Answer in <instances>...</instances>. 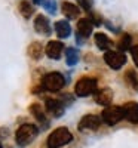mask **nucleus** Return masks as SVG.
<instances>
[{
    "mask_svg": "<svg viewBox=\"0 0 138 148\" xmlns=\"http://www.w3.org/2000/svg\"><path fill=\"white\" fill-rule=\"evenodd\" d=\"M39 135V127H37L36 125H31V123H24V125H21L17 132H15V142L18 147L24 148L30 145L36 136Z\"/></svg>",
    "mask_w": 138,
    "mask_h": 148,
    "instance_id": "nucleus-1",
    "label": "nucleus"
},
{
    "mask_svg": "<svg viewBox=\"0 0 138 148\" xmlns=\"http://www.w3.org/2000/svg\"><path fill=\"white\" fill-rule=\"evenodd\" d=\"M71 141H73L71 132L67 127L61 126V127H57L51 135H49L46 144H48V148H61V147L70 144Z\"/></svg>",
    "mask_w": 138,
    "mask_h": 148,
    "instance_id": "nucleus-2",
    "label": "nucleus"
},
{
    "mask_svg": "<svg viewBox=\"0 0 138 148\" xmlns=\"http://www.w3.org/2000/svg\"><path fill=\"white\" fill-rule=\"evenodd\" d=\"M64 84H66V79L58 71L48 73L42 79V88L48 92H58L64 88Z\"/></svg>",
    "mask_w": 138,
    "mask_h": 148,
    "instance_id": "nucleus-3",
    "label": "nucleus"
},
{
    "mask_svg": "<svg viewBox=\"0 0 138 148\" xmlns=\"http://www.w3.org/2000/svg\"><path fill=\"white\" fill-rule=\"evenodd\" d=\"M95 92H97V79H94V77L83 76L74 84V93L79 98H86Z\"/></svg>",
    "mask_w": 138,
    "mask_h": 148,
    "instance_id": "nucleus-4",
    "label": "nucleus"
},
{
    "mask_svg": "<svg viewBox=\"0 0 138 148\" xmlns=\"http://www.w3.org/2000/svg\"><path fill=\"white\" fill-rule=\"evenodd\" d=\"M101 119L106 125L108 126H115L120 120H123V110L119 105H108L106 107V110L101 113Z\"/></svg>",
    "mask_w": 138,
    "mask_h": 148,
    "instance_id": "nucleus-5",
    "label": "nucleus"
},
{
    "mask_svg": "<svg viewBox=\"0 0 138 148\" xmlns=\"http://www.w3.org/2000/svg\"><path fill=\"white\" fill-rule=\"evenodd\" d=\"M101 123H103V119L101 116H97V114H86L80 119L79 121V125H77V129L80 132H95L99 129V126H101Z\"/></svg>",
    "mask_w": 138,
    "mask_h": 148,
    "instance_id": "nucleus-6",
    "label": "nucleus"
},
{
    "mask_svg": "<svg viewBox=\"0 0 138 148\" xmlns=\"http://www.w3.org/2000/svg\"><path fill=\"white\" fill-rule=\"evenodd\" d=\"M104 62L111 70H120L126 64V56L120 51H107L104 53Z\"/></svg>",
    "mask_w": 138,
    "mask_h": 148,
    "instance_id": "nucleus-7",
    "label": "nucleus"
},
{
    "mask_svg": "<svg viewBox=\"0 0 138 148\" xmlns=\"http://www.w3.org/2000/svg\"><path fill=\"white\" fill-rule=\"evenodd\" d=\"M92 28H94V24L91 22L89 18H80L77 21V42L80 43L82 40L88 39L92 33Z\"/></svg>",
    "mask_w": 138,
    "mask_h": 148,
    "instance_id": "nucleus-8",
    "label": "nucleus"
},
{
    "mask_svg": "<svg viewBox=\"0 0 138 148\" xmlns=\"http://www.w3.org/2000/svg\"><path fill=\"white\" fill-rule=\"evenodd\" d=\"M123 110V117L126 119L129 123L137 125L138 123V102L135 101H128L122 105Z\"/></svg>",
    "mask_w": 138,
    "mask_h": 148,
    "instance_id": "nucleus-9",
    "label": "nucleus"
},
{
    "mask_svg": "<svg viewBox=\"0 0 138 148\" xmlns=\"http://www.w3.org/2000/svg\"><path fill=\"white\" fill-rule=\"evenodd\" d=\"M45 107H46V111L52 117L55 119H59L62 114H64V104H62L59 99H51V98H48L45 101Z\"/></svg>",
    "mask_w": 138,
    "mask_h": 148,
    "instance_id": "nucleus-10",
    "label": "nucleus"
},
{
    "mask_svg": "<svg viewBox=\"0 0 138 148\" xmlns=\"http://www.w3.org/2000/svg\"><path fill=\"white\" fill-rule=\"evenodd\" d=\"M94 99L98 105L103 107H108L113 101V90L110 88H101L97 89V92L94 93Z\"/></svg>",
    "mask_w": 138,
    "mask_h": 148,
    "instance_id": "nucleus-11",
    "label": "nucleus"
},
{
    "mask_svg": "<svg viewBox=\"0 0 138 148\" xmlns=\"http://www.w3.org/2000/svg\"><path fill=\"white\" fill-rule=\"evenodd\" d=\"M62 51H64V45H62L61 42H58V40L48 42V45L45 47V53L48 55V58H51V59H59Z\"/></svg>",
    "mask_w": 138,
    "mask_h": 148,
    "instance_id": "nucleus-12",
    "label": "nucleus"
},
{
    "mask_svg": "<svg viewBox=\"0 0 138 148\" xmlns=\"http://www.w3.org/2000/svg\"><path fill=\"white\" fill-rule=\"evenodd\" d=\"M33 25H34V30L39 34H42V36H49L51 34V22H49V19L45 15H42V14L34 18Z\"/></svg>",
    "mask_w": 138,
    "mask_h": 148,
    "instance_id": "nucleus-13",
    "label": "nucleus"
},
{
    "mask_svg": "<svg viewBox=\"0 0 138 148\" xmlns=\"http://www.w3.org/2000/svg\"><path fill=\"white\" fill-rule=\"evenodd\" d=\"M28 111H30V113L36 117V120L39 121L40 125H43V126H45V129L48 127L49 121H48V117H46L45 111H43V107H42L40 104H37V102L31 104V105H30V108H28Z\"/></svg>",
    "mask_w": 138,
    "mask_h": 148,
    "instance_id": "nucleus-14",
    "label": "nucleus"
},
{
    "mask_svg": "<svg viewBox=\"0 0 138 148\" xmlns=\"http://www.w3.org/2000/svg\"><path fill=\"white\" fill-rule=\"evenodd\" d=\"M61 10H62V14H64V16L67 19H77L79 15H80L79 6H76L74 3H70V2H62Z\"/></svg>",
    "mask_w": 138,
    "mask_h": 148,
    "instance_id": "nucleus-15",
    "label": "nucleus"
},
{
    "mask_svg": "<svg viewBox=\"0 0 138 148\" xmlns=\"http://www.w3.org/2000/svg\"><path fill=\"white\" fill-rule=\"evenodd\" d=\"M94 42H95V45H97V47L99 49V51H106V52L113 46V42L108 39V36L104 34V33H95Z\"/></svg>",
    "mask_w": 138,
    "mask_h": 148,
    "instance_id": "nucleus-16",
    "label": "nucleus"
},
{
    "mask_svg": "<svg viewBox=\"0 0 138 148\" xmlns=\"http://www.w3.org/2000/svg\"><path fill=\"white\" fill-rule=\"evenodd\" d=\"M54 28H55V33H57V36L59 37V39H67V37L71 34L70 24H68V21H64V19L57 21Z\"/></svg>",
    "mask_w": 138,
    "mask_h": 148,
    "instance_id": "nucleus-17",
    "label": "nucleus"
},
{
    "mask_svg": "<svg viewBox=\"0 0 138 148\" xmlns=\"http://www.w3.org/2000/svg\"><path fill=\"white\" fill-rule=\"evenodd\" d=\"M27 53H28V56L33 61H39L43 56V46H42V43H39V42L30 43V46L27 49Z\"/></svg>",
    "mask_w": 138,
    "mask_h": 148,
    "instance_id": "nucleus-18",
    "label": "nucleus"
},
{
    "mask_svg": "<svg viewBox=\"0 0 138 148\" xmlns=\"http://www.w3.org/2000/svg\"><path fill=\"white\" fill-rule=\"evenodd\" d=\"M79 51L76 47H67L66 49V64L68 67H74L79 62Z\"/></svg>",
    "mask_w": 138,
    "mask_h": 148,
    "instance_id": "nucleus-19",
    "label": "nucleus"
},
{
    "mask_svg": "<svg viewBox=\"0 0 138 148\" xmlns=\"http://www.w3.org/2000/svg\"><path fill=\"white\" fill-rule=\"evenodd\" d=\"M125 83H126L131 89L138 92V74L135 70H126L125 73Z\"/></svg>",
    "mask_w": 138,
    "mask_h": 148,
    "instance_id": "nucleus-20",
    "label": "nucleus"
},
{
    "mask_svg": "<svg viewBox=\"0 0 138 148\" xmlns=\"http://www.w3.org/2000/svg\"><path fill=\"white\" fill-rule=\"evenodd\" d=\"M19 14H21L24 18H26V19L31 18V15L34 14L33 5H31L30 2H27V0H22V2L19 3Z\"/></svg>",
    "mask_w": 138,
    "mask_h": 148,
    "instance_id": "nucleus-21",
    "label": "nucleus"
},
{
    "mask_svg": "<svg viewBox=\"0 0 138 148\" xmlns=\"http://www.w3.org/2000/svg\"><path fill=\"white\" fill-rule=\"evenodd\" d=\"M131 42H132V39H131V36L128 34V33H125V34H122V37L119 39V42H117V47H119V51L120 52H125V51H131Z\"/></svg>",
    "mask_w": 138,
    "mask_h": 148,
    "instance_id": "nucleus-22",
    "label": "nucleus"
},
{
    "mask_svg": "<svg viewBox=\"0 0 138 148\" xmlns=\"http://www.w3.org/2000/svg\"><path fill=\"white\" fill-rule=\"evenodd\" d=\"M43 8L49 12V14H55L57 12V0H45L43 2Z\"/></svg>",
    "mask_w": 138,
    "mask_h": 148,
    "instance_id": "nucleus-23",
    "label": "nucleus"
},
{
    "mask_svg": "<svg viewBox=\"0 0 138 148\" xmlns=\"http://www.w3.org/2000/svg\"><path fill=\"white\" fill-rule=\"evenodd\" d=\"M131 56H132V61L134 64L138 67V45L137 46H132L131 47Z\"/></svg>",
    "mask_w": 138,
    "mask_h": 148,
    "instance_id": "nucleus-24",
    "label": "nucleus"
},
{
    "mask_svg": "<svg viewBox=\"0 0 138 148\" xmlns=\"http://www.w3.org/2000/svg\"><path fill=\"white\" fill-rule=\"evenodd\" d=\"M79 6L85 10H91V6H92V2L91 0H79Z\"/></svg>",
    "mask_w": 138,
    "mask_h": 148,
    "instance_id": "nucleus-25",
    "label": "nucleus"
},
{
    "mask_svg": "<svg viewBox=\"0 0 138 148\" xmlns=\"http://www.w3.org/2000/svg\"><path fill=\"white\" fill-rule=\"evenodd\" d=\"M43 2H45V0H33V3H34V5H42Z\"/></svg>",
    "mask_w": 138,
    "mask_h": 148,
    "instance_id": "nucleus-26",
    "label": "nucleus"
},
{
    "mask_svg": "<svg viewBox=\"0 0 138 148\" xmlns=\"http://www.w3.org/2000/svg\"><path fill=\"white\" fill-rule=\"evenodd\" d=\"M0 148H3V147H2V142H0Z\"/></svg>",
    "mask_w": 138,
    "mask_h": 148,
    "instance_id": "nucleus-27",
    "label": "nucleus"
}]
</instances>
